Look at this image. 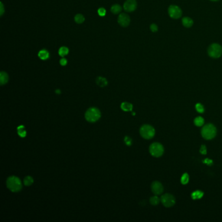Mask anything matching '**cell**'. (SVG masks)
Returning a JSON list of instances; mask_svg holds the SVG:
<instances>
[{
  "instance_id": "cell-34",
  "label": "cell",
  "mask_w": 222,
  "mask_h": 222,
  "mask_svg": "<svg viewBox=\"0 0 222 222\" xmlns=\"http://www.w3.org/2000/svg\"><path fill=\"white\" fill-rule=\"evenodd\" d=\"M55 92H56V93H58V94H60L61 93V91H60V90H56L55 91Z\"/></svg>"
},
{
  "instance_id": "cell-9",
  "label": "cell",
  "mask_w": 222,
  "mask_h": 222,
  "mask_svg": "<svg viewBox=\"0 0 222 222\" xmlns=\"http://www.w3.org/2000/svg\"><path fill=\"white\" fill-rule=\"evenodd\" d=\"M151 190L155 195H160L163 192V186L162 183L158 181H154L151 185Z\"/></svg>"
},
{
  "instance_id": "cell-13",
  "label": "cell",
  "mask_w": 222,
  "mask_h": 222,
  "mask_svg": "<svg viewBox=\"0 0 222 222\" xmlns=\"http://www.w3.org/2000/svg\"><path fill=\"white\" fill-rule=\"evenodd\" d=\"M38 56L42 60H46L50 58V53L48 50L43 49L40 50L39 54H38Z\"/></svg>"
},
{
  "instance_id": "cell-27",
  "label": "cell",
  "mask_w": 222,
  "mask_h": 222,
  "mask_svg": "<svg viewBox=\"0 0 222 222\" xmlns=\"http://www.w3.org/2000/svg\"><path fill=\"white\" fill-rule=\"evenodd\" d=\"M150 29L153 33H156L157 31H158V25L155 24V23L151 24L150 26Z\"/></svg>"
},
{
  "instance_id": "cell-10",
  "label": "cell",
  "mask_w": 222,
  "mask_h": 222,
  "mask_svg": "<svg viewBox=\"0 0 222 222\" xmlns=\"http://www.w3.org/2000/svg\"><path fill=\"white\" fill-rule=\"evenodd\" d=\"M118 23L123 28H126L130 23V18L128 15L121 13L118 17Z\"/></svg>"
},
{
  "instance_id": "cell-31",
  "label": "cell",
  "mask_w": 222,
  "mask_h": 222,
  "mask_svg": "<svg viewBox=\"0 0 222 222\" xmlns=\"http://www.w3.org/2000/svg\"><path fill=\"white\" fill-rule=\"evenodd\" d=\"M202 162H203V163H205L206 164H207L208 166H212V165L213 164V161L211 159H208V158H206V159H205Z\"/></svg>"
},
{
  "instance_id": "cell-2",
  "label": "cell",
  "mask_w": 222,
  "mask_h": 222,
  "mask_svg": "<svg viewBox=\"0 0 222 222\" xmlns=\"http://www.w3.org/2000/svg\"><path fill=\"white\" fill-rule=\"evenodd\" d=\"M217 130L215 126L211 124L208 123L205 125L201 130V136L207 140H211L216 136Z\"/></svg>"
},
{
  "instance_id": "cell-14",
  "label": "cell",
  "mask_w": 222,
  "mask_h": 222,
  "mask_svg": "<svg viewBox=\"0 0 222 222\" xmlns=\"http://www.w3.org/2000/svg\"><path fill=\"white\" fill-rule=\"evenodd\" d=\"M204 195V193L201 190H195L191 194V198L194 200L200 199H201Z\"/></svg>"
},
{
  "instance_id": "cell-15",
  "label": "cell",
  "mask_w": 222,
  "mask_h": 222,
  "mask_svg": "<svg viewBox=\"0 0 222 222\" xmlns=\"http://www.w3.org/2000/svg\"><path fill=\"white\" fill-rule=\"evenodd\" d=\"M9 81V76L5 72H1L0 73V84L2 85L6 84Z\"/></svg>"
},
{
  "instance_id": "cell-1",
  "label": "cell",
  "mask_w": 222,
  "mask_h": 222,
  "mask_svg": "<svg viewBox=\"0 0 222 222\" xmlns=\"http://www.w3.org/2000/svg\"><path fill=\"white\" fill-rule=\"evenodd\" d=\"M7 188L12 192H18L22 188V185L20 179L16 176H11L6 181Z\"/></svg>"
},
{
  "instance_id": "cell-11",
  "label": "cell",
  "mask_w": 222,
  "mask_h": 222,
  "mask_svg": "<svg viewBox=\"0 0 222 222\" xmlns=\"http://www.w3.org/2000/svg\"><path fill=\"white\" fill-rule=\"evenodd\" d=\"M123 8L126 12H133L137 8V2L136 0H126L124 3Z\"/></svg>"
},
{
  "instance_id": "cell-17",
  "label": "cell",
  "mask_w": 222,
  "mask_h": 222,
  "mask_svg": "<svg viewBox=\"0 0 222 222\" xmlns=\"http://www.w3.org/2000/svg\"><path fill=\"white\" fill-rule=\"evenodd\" d=\"M120 108L124 111H131L133 108V106L129 102H124L120 105Z\"/></svg>"
},
{
  "instance_id": "cell-32",
  "label": "cell",
  "mask_w": 222,
  "mask_h": 222,
  "mask_svg": "<svg viewBox=\"0 0 222 222\" xmlns=\"http://www.w3.org/2000/svg\"><path fill=\"white\" fill-rule=\"evenodd\" d=\"M59 63H60V65H61V66H65V65L67 64V59H65V58H63L60 60Z\"/></svg>"
},
{
  "instance_id": "cell-25",
  "label": "cell",
  "mask_w": 222,
  "mask_h": 222,
  "mask_svg": "<svg viewBox=\"0 0 222 222\" xmlns=\"http://www.w3.org/2000/svg\"><path fill=\"white\" fill-rule=\"evenodd\" d=\"M18 133L21 137H25L26 136V131L24 129V126H20L18 127Z\"/></svg>"
},
{
  "instance_id": "cell-7",
  "label": "cell",
  "mask_w": 222,
  "mask_h": 222,
  "mask_svg": "<svg viewBox=\"0 0 222 222\" xmlns=\"http://www.w3.org/2000/svg\"><path fill=\"white\" fill-rule=\"evenodd\" d=\"M168 12L169 16L174 19V20H178L181 18L182 15V11L179 6L176 5H171L169 6L168 9Z\"/></svg>"
},
{
  "instance_id": "cell-16",
  "label": "cell",
  "mask_w": 222,
  "mask_h": 222,
  "mask_svg": "<svg viewBox=\"0 0 222 222\" xmlns=\"http://www.w3.org/2000/svg\"><path fill=\"white\" fill-rule=\"evenodd\" d=\"M96 83L98 86L101 87H104L107 85V81L105 78L99 76L97 77L96 80Z\"/></svg>"
},
{
  "instance_id": "cell-23",
  "label": "cell",
  "mask_w": 222,
  "mask_h": 222,
  "mask_svg": "<svg viewBox=\"0 0 222 222\" xmlns=\"http://www.w3.org/2000/svg\"><path fill=\"white\" fill-rule=\"evenodd\" d=\"M24 183L25 186H29L33 183V179L30 176H27L26 177H25L24 178Z\"/></svg>"
},
{
  "instance_id": "cell-5",
  "label": "cell",
  "mask_w": 222,
  "mask_h": 222,
  "mask_svg": "<svg viewBox=\"0 0 222 222\" xmlns=\"http://www.w3.org/2000/svg\"><path fill=\"white\" fill-rule=\"evenodd\" d=\"M139 133L143 138L150 139L155 135V130L154 127L149 124H144L140 128Z\"/></svg>"
},
{
  "instance_id": "cell-35",
  "label": "cell",
  "mask_w": 222,
  "mask_h": 222,
  "mask_svg": "<svg viewBox=\"0 0 222 222\" xmlns=\"http://www.w3.org/2000/svg\"><path fill=\"white\" fill-rule=\"evenodd\" d=\"M210 1H211V2H218V1H219V0H210Z\"/></svg>"
},
{
  "instance_id": "cell-3",
  "label": "cell",
  "mask_w": 222,
  "mask_h": 222,
  "mask_svg": "<svg viewBox=\"0 0 222 222\" xmlns=\"http://www.w3.org/2000/svg\"><path fill=\"white\" fill-rule=\"evenodd\" d=\"M207 53L210 58L218 59L222 55V46L218 43L214 42L208 46Z\"/></svg>"
},
{
  "instance_id": "cell-12",
  "label": "cell",
  "mask_w": 222,
  "mask_h": 222,
  "mask_svg": "<svg viewBox=\"0 0 222 222\" xmlns=\"http://www.w3.org/2000/svg\"><path fill=\"white\" fill-rule=\"evenodd\" d=\"M193 19L188 16H185L182 18V26L186 28H191L194 25Z\"/></svg>"
},
{
  "instance_id": "cell-30",
  "label": "cell",
  "mask_w": 222,
  "mask_h": 222,
  "mask_svg": "<svg viewBox=\"0 0 222 222\" xmlns=\"http://www.w3.org/2000/svg\"><path fill=\"white\" fill-rule=\"evenodd\" d=\"M124 141H125L126 144L127 145H128V146H130V145H132V139H131V138L129 137L128 136H126V137H124Z\"/></svg>"
},
{
  "instance_id": "cell-33",
  "label": "cell",
  "mask_w": 222,
  "mask_h": 222,
  "mask_svg": "<svg viewBox=\"0 0 222 222\" xmlns=\"http://www.w3.org/2000/svg\"><path fill=\"white\" fill-rule=\"evenodd\" d=\"M1 9H2V11H1V15H2L4 12V9H3V5L2 4V3H1Z\"/></svg>"
},
{
  "instance_id": "cell-8",
  "label": "cell",
  "mask_w": 222,
  "mask_h": 222,
  "mask_svg": "<svg viewBox=\"0 0 222 222\" xmlns=\"http://www.w3.org/2000/svg\"><path fill=\"white\" fill-rule=\"evenodd\" d=\"M160 201L164 207L167 208L172 207L176 202L175 197L170 194H166L161 197Z\"/></svg>"
},
{
  "instance_id": "cell-4",
  "label": "cell",
  "mask_w": 222,
  "mask_h": 222,
  "mask_svg": "<svg viewBox=\"0 0 222 222\" xmlns=\"http://www.w3.org/2000/svg\"><path fill=\"white\" fill-rule=\"evenodd\" d=\"M101 117L100 110L97 107H90L88 109L85 114V118L89 123H95Z\"/></svg>"
},
{
  "instance_id": "cell-21",
  "label": "cell",
  "mask_w": 222,
  "mask_h": 222,
  "mask_svg": "<svg viewBox=\"0 0 222 222\" xmlns=\"http://www.w3.org/2000/svg\"><path fill=\"white\" fill-rule=\"evenodd\" d=\"M122 11V7L118 4L116 5H113L111 8V11L112 13L113 14H118L119 12Z\"/></svg>"
},
{
  "instance_id": "cell-24",
  "label": "cell",
  "mask_w": 222,
  "mask_h": 222,
  "mask_svg": "<svg viewBox=\"0 0 222 222\" xmlns=\"http://www.w3.org/2000/svg\"><path fill=\"white\" fill-rule=\"evenodd\" d=\"M74 20L77 24H82L85 21V18L82 15L78 14L75 16Z\"/></svg>"
},
{
  "instance_id": "cell-18",
  "label": "cell",
  "mask_w": 222,
  "mask_h": 222,
  "mask_svg": "<svg viewBox=\"0 0 222 222\" xmlns=\"http://www.w3.org/2000/svg\"><path fill=\"white\" fill-rule=\"evenodd\" d=\"M194 124L195 126H198V127H200V126H202V125L204 124L205 120L202 117H197L194 119Z\"/></svg>"
},
{
  "instance_id": "cell-28",
  "label": "cell",
  "mask_w": 222,
  "mask_h": 222,
  "mask_svg": "<svg viewBox=\"0 0 222 222\" xmlns=\"http://www.w3.org/2000/svg\"><path fill=\"white\" fill-rule=\"evenodd\" d=\"M98 14L100 16H104L106 14V11L105 9L101 7V8L98 9Z\"/></svg>"
},
{
  "instance_id": "cell-19",
  "label": "cell",
  "mask_w": 222,
  "mask_h": 222,
  "mask_svg": "<svg viewBox=\"0 0 222 222\" xmlns=\"http://www.w3.org/2000/svg\"><path fill=\"white\" fill-rule=\"evenodd\" d=\"M58 52H59V55L61 57H62V58H63V57H65V55H67L68 54L69 50L66 46H62L59 48Z\"/></svg>"
},
{
  "instance_id": "cell-6",
  "label": "cell",
  "mask_w": 222,
  "mask_h": 222,
  "mask_svg": "<svg viewBox=\"0 0 222 222\" xmlns=\"http://www.w3.org/2000/svg\"><path fill=\"white\" fill-rule=\"evenodd\" d=\"M149 153L154 157L156 158L160 157L163 155L164 153V148L161 143L155 142L152 143L150 145Z\"/></svg>"
},
{
  "instance_id": "cell-29",
  "label": "cell",
  "mask_w": 222,
  "mask_h": 222,
  "mask_svg": "<svg viewBox=\"0 0 222 222\" xmlns=\"http://www.w3.org/2000/svg\"><path fill=\"white\" fill-rule=\"evenodd\" d=\"M199 152H200V153H201L202 155H207V147H206V146L205 145H201Z\"/></svg>"
},
{
  "instance_id": "cell-20",
  "label": "cell",
  "mask_w": 222,
  "mask_h": 222,
  "mask_svg": "<svg viewBox=\"0 0 222 222\" xmlns=\"http://www.w3.org/2000/svg\"><path fill=\"white\" fill-rule=\"evenodd\" d=\"M150 203L153 205V206H156V205H158V204H159V202L160 201V198H158V197L157 195H155V196H153L151 197V198H150Z\"/></svg>"
},
{
  "instance_id": "cell-26",
  "label": "cell",
  "mask_w": 222,
  "mask_h": 222,
  "mask_svg": "<svg viewBox=\"0 0 222 222\" xmlns=\"http://www.w3.org/2000/svg\"><path fill=\"white\" fill-rule=\"evenodd\" d=\"M195 109H196L197 111L199 112V113H204V111H205L204 106H202L201 104H200V103H198L195 105Z\"/></svg>"
},
{
  "instance_id": "cell-22",
  "label": "cell",
  "mask_w": 222,
  "mask_h": 222,
  "mask_svg": "<svg viewBox=\"0 0 222 222\" xmlns=\"http://www.w3.org/2000/svg\"><path fill=\"white\" fill-rule=\"evenodd\" d=\"M189 179V175L187 173H184L181 176V184H182V185H186L188 183Z\"/></svg>"
}]
</instances>
